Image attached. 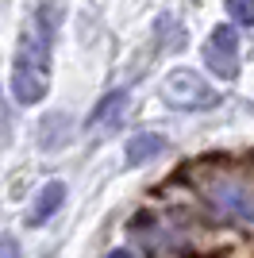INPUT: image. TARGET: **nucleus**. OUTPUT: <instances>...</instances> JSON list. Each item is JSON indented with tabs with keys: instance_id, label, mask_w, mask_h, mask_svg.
Wrapping results in <instances>:
<instances>
[{
	"instance_id": "obj_9",
	"label": "nucleus",
	"mask_w": 254,
	"mask_h": 258,
	"mask_svg": "<svg viewBox=\"0 0 254 258\" xmlns=\"http://www.w3.org/2000/svg\"><path fill=\"white\" fill-rule=\"evenodd\" d=\"M12 139V123H8V104H4V97H0V147H8Z\"/></svg>"
},
{
	"instance_id": "obj_6",
	"label": "nucleus",
	"mask_w": 254,
	"mask_h": 258,
	"mask_svg": "<svg viewBox=\"0 0 254 258\" xmlns=\"http://www.w3.org/2000/svg\"><path fill=\"white\" fill-rule=\"evenodd\" d=\"M127 112V93L119 89V93H108V97H100V104L93 108V116H89V131H100V127H116L119 119H123Z\"/></svg>"
},
{
	"instance_id": "obj_1",
	"label": "nucleus",
	"mask_w": 254,
	"mask_h": 258,
	"mask_svg": "<svg viewBox=\"0 0 254 258\" xmlns=\"http://www.w3.org/2000/svg\"><path fill=\"white\" fill-rule=\"evenodd\" d=\"M58 31V8L42 4L31 12V20L20 35L16 62H12V97L20 104H39L50 85V46Z\"/></svg>"
},
{
	"instance_id": "obj_10",
	"label": "nucleus",
	"mask_w": 254,
	"mask_h": 258,
	"mask_svg": "<svg viewBox=\"0 0 254 258\" xmlns=\"http://www.w3.org/2000/svg\"><path fill=\"white\" fill-rule=\"evenodd\" d=\"M0 258H23V254H20V247H16L12 239H0Z\"/></svg>"
},
{
	"instance_id": "obj_8",
	"label": "nucleus",
	"mask_w": 254,
	"mask_h": 258,
	"mask_svg": "<svg viewBox=\"0 0 254 258\" xmlns=\"http://www.w3.org/2000/svg\"><path fill=\"white\" fill-rule=\"evenodd\" d=\"M227 4V12H231L235 23H246V27H254V0H223Z\"/></svg>"
},
{
	"instance_id": "obj_5",
	"label": "nucleus",
	"mask_w": 254,
	"mask_h": 258,
	"mask_svg": "<svg viewBox=\"0 0 254 258\" xmlns=\"http://www.w3.org/2000/svg\"><path fill=\"white\" fill-rule=\"evenodd\" d=\"M62 201H66V185L62 181H50V185H42L39 193H35V201H31V212H27V224L31 227H39V224H46L58 208H62Z\"/></svg>"
},
{
	"instance_id": "obj_7",
	"label": "nucleus",
	"mask_w": 254,
	"mask_h": 258,
	"mask_svg": "<svg viewBox=\"0 0 254 258\" xmlns=\"http://www.w3.org/2000/svg\"><path fill=\"white\" fill-rule=\"evenodd\" d=\"M162 151H166V139H162L158 131H139V135H131V143H127V162H131V166H143V162L158 158Z\"/></svg>"
},
{
	"instance_id": "obj_3",
	"label": "nucleus",
	"mask_w": 254,
	"mask_h": 258,
	"mask_svg": "<svg viewBox=\"0 0 254 258\" xmlns=\"http://www.w3.org/2000/svg\"><path fill=\"white\" fill-rule=\"evenodd\" d=\"M204 62H208L212 74L227 77V81L239 74V35H235V27L220 23V27L208 35V46H204Z\"/></svg>"
},
{
	"instance_id": "obj_2",
	"label": "nucleus",
	"mask_w": 254,
	"mask_h": 258,
	"mask_svg": "<svg viewBox=\"0 0 254 258\" xmlns=\"http://www.w3.org/2000/svg\"><path fill=\"white\" fill-rule=\"evenodd\" d=\"M162 97L166 104L181 108V112H204V108H216L220 104V89L208 85L201 74L193 70H173V74L162 81Z\"/></svg>"
},
{
	"instance_id": "obj_4",
	"label": "nucleus",
	"mask_w": 254,
	"mask_h": 258,
	"mask_svg": "<svg viewBox=\"0 0 254 258\" xmlns=\"http://www.w3.org/2000/svg\"><path fill=\"white\" fill-rule=\"evenodd\" d=\"M204 193H208V201L220 208V212L239 216V220H254V197L246 193L243 185H235L231 177H212V181H204Z\"/></svg>"
},
{
	"instance_id": "obj_11",
	"label": "nucleus",
	"mask_w": 254,
	"mask_h": 258,
	"mask_svg": "<svg viewBox=\"0 0 254 258\" xmlns=\"http://www.w3.org/2000/svg\"><path fill=\"white\" fill-rule=\"evenodd\" d=\"M108 258H135V254H131V250H127V247H119V250H112V254H108Z\"/></svg>"
}]
</instances>
